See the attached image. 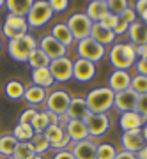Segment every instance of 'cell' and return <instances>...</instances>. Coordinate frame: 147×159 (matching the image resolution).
<instances>
[{
	"label": "cell",
	"mask_w": 147,
	"mask_h": 159,
	"mask_svg": "<svg viewBox=\"0 0 147 159\" xmlns=\"http://www.w3.org/2000/svg\"><path fill=\"white\" fill-rule=\"evenodd\" d=\"M135 111L147 119V94H142V96H138V101H136Z\"/></svg>",
	"instance_id": "cell-39"
},
{
	"label": "cell",
	"mask_w": 147,
	"mask_h": 159,
	"mask_svg": "<svg viewBox=\"0 0 147 159\" xmlns=\"http://www.w3.org/2000/svg\"><path fill=\"white\" fill-rule=\"evenodd\" d=\"M37 48V43L30 34H25L21 37H16V39H11L9 44H7V53L12 60L16 62H27L28 55Z\"/></svg>",
	"instance_id": "cell-3"
},
{
	"label": "cell",
	"mask_w": 147,
	"mask_h": 159,
	"mask_svg": "<svg viewBox=\"0 0 147 159\" xmlns=\"http://www.w3.org/2000/svg\"><path fill=\"white\" fill-rule=\"evenodd\" d=\"M48 4H50V7H51L53 12H62V11H66L68 6H69L68 0H50Z\"/></svg>",
	"instance_id": "cell-40"
},
{
	"label": "cell",
	"mask_w": 147,
	"mask_h": 159,
	"mask_svg": "<svg viewBox=\"0 0 147 159\" xmlns=\"http://www.w3.org/2000/svg\"><path fill=\"white\" fill-rule=\"evenodd\" d=\"M76 51H78V58H83V60H89V62L96 64L97 60H101L105 57V46H101L99 43H96L94 39L87 37V39L78 41V46H76Z\"/></svg>",
	"instance_id": "cell-6"
},
{
	"label": "cell",
	"mask_w": 147,
	"mask_h": 159,
	"mask_svg": "<svg viewBox=\"0 0 147 159\" xmlns=\"http://www.w3.org/2000/svg\"><path fill=\"white\" fill-rule=\"evenodd\" d=\"M48 69H50V73L55 81L64 83V81H69V80L73 78V60H69L68 57L51 60Z\"/></svg>",
	"instance_id": "cell-9"
},
{
	"label": "cell",
	"mask_w": 147,
	"mask_h": 159,
	"mask_svg": "<svg viewBox=\"0 0 147 159\" xmlns=\"http://www.w3.org/2000/svg\"><path fill=\"white\" fill-rule=\"evenodd\" d=\"M51 16H53V11H51L50 4L45 2V0H39V2H34L32 7H30V11L27 14V23L28 27L37 29V27L46 25L51 20Z\"/></svg>",
	"instance_id": "cell-5"
},
{
	"label": "cell",
	"mask_w": 147,
	"mask_h": 159,
	"mask_svg": "<svg viewBox=\"0 0 147 159\" xmlns=\"http://www.w3.org/2000/svg\"><path fill=\"white\" fill-rule=\"evenodd\" d=\"M68 29L73 35V39L76 41H82V39H87L91 37V30H92V25L94 23L89 20V16L85 12H76L68 20Z\"/></svg>",
	"instance_id": "cell-4"
},
{
	"label": "cell",
	"mask_w": 147,
	"mask_h": 159,
	"mask_svg": "<svg viewBox=\"0 0 147 159\" xmlns=\"http://www.w3.org/2000/svg\"><path fill=\"white\" fill-rule=\"evenodd\" d=\"M121 142H122V145H124V150L133 152V154H136L138 150H142L144 145H145V140H144L142 129L124 131L122 136H121Z\"/></svg>",
	"instance_id": "cell-14"
},
{
	"label": "cell",
	"mask_w": 147,
	"mask_h": 159,
	"mask_svg": "<svg viewBox=\"0 0 147 159\" xmlns=\"http://www.w3.org/2000/svg\"><path fill=\"white\" fill-rule=\"evenodd\" d=\"M110 64H112L115 71H128V69L136 64V51L133 44H124V43H119V44H113L110 53Z\"/></svg>",
	"instance_id": "cell-1"
},
{
	"label": "cell",
	"mask_w": 147,
	"mask_h": 159,
	"mask_svg": "<svg viewBox=\"0 0 147 159\" xmlns=\"http://www.w3.org/2000/svg\"><path fill=\"white\" fill-rule=\"evenodd\" d=\"M147 11V0H138V2H135V12L136 14H144V12Z\"/></svg>",
	"instance_id": "cell-46"
},
{
	"label": "cell",
	"mask_w": 147,
	"mask_h": 159,
	"mask_svg": "<svg viewBox=\"0 0 147 159\" xmlns=\"http://www.w3.org/2000/svg\"><path fill=\"white\" fill-rule=\"evenodd\" d=\"M96 74V64L89 62V60H83V58H78L73 62V78L85 83V81H91Z\"/></svg>",
	"instance_id": "cell-15"
},
{
	"label": "cell",
	"mask_w": 147,
	"mask_h": 159,
	"mask_svg": "<svg viewBox=\"0 0 147 159\" xmlns=\"http://www.w3.org/2000/svg\"><path fill=\"white\" fill-rule=\"evenodd\" d=\"M89 131V138H97L105 134L110 127V119L107 113H89V117L83 120Z\"/></svg>",
	"instance_id": "cell-10"
},
{
	"label": "cell",
	"mask_w": 147,
	"mask_h": 159,
	"mask_svg": "<svg viewBox=\"0 0 147 159\" xmlns=\"http://www.w3.org/2000/svg\"><path fill=\"white\" fill-rule=\"evenodd\" d=\"M128 29H130V23H126L122 18H119V20H117V25H115V29H113V34H115V35L126 34Z\"/></svg>",
	"instance_id": "cell-43"
},
{
	"label": "cell",
	"mask_w": 147,
	"mask_h": 159,
	"mask_svg": "<svg viewBox=\"0 0 147 159\" xmlns=\"http://www.w3.org/2000/svg\"><path fill=\"white\" fill-rule=\"evenodd\" d=\"M16 145H18V140L12 136V134H4V136H0V159L12 157Z\"/></svg>",
	"instance_id": "cell-26"
},
{
	"label": "cell",
	"mask_w": 147,
	"mask_h": 159,
	"mask_svg": "<svg viewBox=\"0 0 147 159\" xmlns=\"http://www.w3.org/2000/svg\"><path fill=\"white\" fill-rule=\"evenodd\" d=\"M36 113H37V110H34V108H27L25 111H21V115H20V124H30L32 119L36 117Z\"/></svg>",
	"instance_id": "cell-41"
},
{
	"label": "cell",
	"mask_w": 147,
	"mask_h": 159,
	"mask_svg": "<svg viewBox=\"0 0 147 159\" xmlns=\"http://www.w3.org/2000/svg\"><path fill=\"white\" fill-rule=\"evenodd\" d=\"M30 125H32L34 133H45V129L50 125V119H48L46 110H45V111H37L36 117L32 119V122H30Z\"/></svg>",
	"instance_id": "cell-33"
},
{
	"label": "cell",
	"mask_w": 147,
	"mask_h": 159,
	"mask_svg": "<svg viewBox=\"0 0 147 159\" xmlns=\"http://www.w3.org/2000/svg\"><path fill=\"white\" fill-rule=\"evenodd\" d=\"M117 20H119V16H115V14H112V12H108L107 16L103 18L101 21H99V25H101L103 29H107V30H112L115 29V25H117Z\"/></svg>",
	"instance_id": "cell-38"
},
{
	"label": "cell",
	"mask_w": 147,
	"mask_h": 159,
	"mask_svg": "<svg viewBox=\"0 0 147 159\" xmlns=\"http://www.w3.org/2000/svg\"><path fill=\"white\" fill-rule=\"evenodd\" d=\"M130 4L131 2H128V0H107L108 12H112L115 16H121V14L130 7Z\"/></svg>",
	"instance_id": "cell-36"
},
{
	"label": "cell",
	"mask_w": 147,
	"mask_h": 159,
	"mask_svg": "<svg viewBox=\"0 0 147 159\" xmlns=\"http://www.w3.org/2000/svg\"><path fill=\"white\" fill-rule=\"evenodd\" d=\"M34 129H32V125L30 124H20L14 127V133H12V136L16 138L18 142H30L32 138H34Z\"/></svg>",
	"instance_id": "cell-32"
},
{
	"label": "cell",
	"mask_w": 147,
	"mask_h": 159,
	"mask_svg": "<svg viewBox=\"0 0 147 159\" xmlns=\"http://www.w3.org/2000/svg\"><path fill=\"white\" fill-rule=\"evenodd\" d=\"M113 97H115V92L110 90L108 87H103L89 92L85 97V102L91 113H107L113 106Z\"/></svg>",
	"instance_id": "cell-2"
},
{
	"label": "cell",
	"mask_w": 147,
	"mask_h": 159,
	"mask_svg": "<svg viewBox=\"0 0 147 159\" xmlns=\"http://www.w3.org/2000/svg\"><path fill=\"white\" fill-rule=\"evenodd\" d=\"M4 6H6V0H0V9H2Z\"/></svg>",
	"instance_id": "cell-52"
},
{
	"label": "cell",
	"mask_w": 147,
	"mask_h": 159,
	"mask_svg": "<svg viewBox=\"0 0 147 159\" xmlns=\"http://www.w3.org/2000/svg\"><path fill=\"white\" fill-rule=\"evenodd\" d=\"M131 44L133 46H144L147 44V25L144 21H135L130 25L128 29Z\"/></svg>",
	"instance_id": "cell-20"
},
{
	"label": "cell",
	"mask_w": 147,
	"mask_h": 159,
	"mask_svg": "<svg viewBox=\"0 0 147 159\" xmlns=\"http://www.w3.org/2000/svg\"><path fill=\"white\" fill-rule=\"evenodd\" d=\"M51 159H74V156L71 154L69 148H66V150H59V152H57Z\"/></svg>",
	"instance_id": "cell-45"
},
{
	"label": "cell",
	"mask_w": 147,
	"mask_h": 159,
	"mask_svg": "<svg viewBox=\"0 0 147 159\" xmlns=\"http://www.w3.org/2000/svg\"><path fill=\"white\" fill-rule=\"evenodd\" d=\"M136 101H138V94H136L133 89H126L122 92H115V97H113V106L119 110L121 113H126V111H135Z\"/></svg>",
	"instance_id": "cell-12"
},
{
	"label": "cell",
	"mask_w": 147,
	"mask_h": 159,
	"mask_svg": "<svg viewBox=\"0 0 147 159\" xmlns=\"http://www.w3.org/2000/svg\"><path fill=\"white\" fill-rule=\"evenodd\" d=\"M53 76H51L50 69L48 67H41V69H32V85H37L41 89H50L53 85Z\"/></svg>",
	"instance_id": "cell-22"
},
{
	"label": "cell",
	"mask_w": 147,
	"mask_h": 159,
	"mask_svg": "<svg viewBox=\"0 0 147 159\" xmlns=\"http://www.w3.org/2000/svg\"><path fill=\"white\" fill-rule=\"evenodd\" d=\"M117 150L113 145L110 143H97V150H96V159H115Z\"/></svg>",
	"instance_id": "cell-35"
},
{
	"label": "cell",
	"mask_w": 147,
	"mask_h": 159,
	"mask_svg": "<svg viewBox=\"0 0 147 159\" xmlns=\"http://www.w3.org/2000/svg\"><path fill=\"white\" fill-rule=\"evenodd\" d=\"M92 23H99L103 18L108 14V6L107 0H92L87 6V12H85Z\"/></svg>",
	"instance_id": "cell-21"
},
{
	"label": "cell",
	"mask_w": 147,
	"mask_h": 159,
	"mask_svg": "<svg viewBox=\"0 0 147 159\" xmlns=\"http://www.w3.org/2000/svg\"><path fill=\"white\" fill-rule=\"evenodd\" d=\"M50 35L53 37V39L59 41L62 46H66V48L74 43L73 35H71V32H69V29H68V25H66V23H57V25H53Z\"/></svg>",
	"instance_id": "cell-24"
},
{
	"label": "cell",
	"mask_w": 147,
	"mask_h": 159,
	"mask_svg": "<svg viewBox=\"0 0 147 159\" xmlns=\"http://www.w3.org/2000/svg\"><path fill=\"white\" fill-rule=\"evenodd\" d=\"M46 113H48V119H50V125L51 124H59V115L50 113V111H46Z\"/></svg>",
	"instance_id": "cell-49"
},
{
	"label": "cell",
	"mask_w": 147,
	"mask_h": 159,
	"mask_svg": "<svg viewBox=\"0 0 147 159\" xmlns=\"http://www.w3.org/2000/svg\"><path fill=\"white\" fill-rule=\"evenodd\" d=\"M130 89H133V90H135L138 96H142V94H147V76H142V74H136V76H133V78H131Z\"/></svg>",
	"instance_id": "cell-37"
},
{
	"label": "cell",
	"mask_w": 147,
	"mask_h": 159,
	"mask_svg": "<svg viewBox=\"0 0 147 159\" xmlns=\"http://www.w3.org/2000/svg\"><path fill=\"white\" fill-rule=\"evenodd\" d=\"M135 66H136V71H138V74H142V76H147V58H138Z\"/></svg>",
	"instance_id": "cell-44"
},
{
	"label": "cell",
	"mask_w": 147,
	"mask_h": 159,
	"mask_svg": "<svg viewBox=\"0 0 147 159\" xmlns=\"http://www.w3.org/2000/svg\"><path fill=\"white\" fill-rule=\"evenodd\" d=\"M27 30H28L27 18L14 16V14H7L6 21H4V25H2V34L6 35L9 41L25 35L27 34Z\"/></svg>",
	"instance_id": "cell-7"
},
{
	"label": "cell",
	"mask_w": 147,
	"mask_h": 159,
	"mask_svg": "<svg viewBox=\"0 0 147 159\" xmlns=\"http://www.w3.org/2000/svg\"><path fill=\"white\" fill-rule=\"evenodd\" d=\"M25 89L27 87L23 85L20 80H9L6 83V96L12 101H16V99H21L25 96Z\"/></svg>",
	"instance_id": "cell-29"
},
{
	"label": "cell",
	"mask_w": 147,
	"mask_h": 159,
	"mask_svg": "<svg viewBox=\"0 0 147 159\" xmlns=\"http://www.w3.org/2000/svg\"><path fill=\"white\" fill-rule=\"evenodd\" d=\"M30 145H32V148H34V152L37 154V156H43V154L50 148V143H48V140L45 138L43 133H36L34 138L30 140Z\"/></svg>",
	"instance_id": "cell-34"
},
{
	"label": "cell",
	"mask_w": 147,
	"mask_h": 159,
	"mask_svg": "<svg viewBox=\"0 0 147 159\" xmlns=\"http://www.w3.org/2000/svg\"><path fill=\"white\" fill-rule=\"evenodd\" d=\"M142 134H144V140H145V143H147V122L144 124V127H142Z\"/></svg>",
	"instance_id": "cell-50"
},
{
	"label": "cell",
	"mask_w": 147,
	"mask_h": 159,
	"mask_svg": "<svg viewBox=\"0 0 147 159\" xmlns=\"http://www.w3.org/2000/svg\"><path fill=\"white\" fill-rule=\"evenodd\" d=\"M0 50H2V41H0Z\"/></svg>",
	"instance_id": "cell-54"
},
{
	"label": "cell",
	"mask_w": 147,
	"mask_h": 159,
	"mask_svg": "<svg viewBox=\"0 0 147 159\" xmlns=\"http://www.w3.org/2000/svg\"><path fill=\"white\" fill-rule=\"evenodd\" d=\"M145 122H147L145 117H142V115L136 113V111H126V113L121 115V119H119V125H121L122 131L142 129Z\"/></svg>",
	"instance_id": "cell-18"
},
{
	"label": "cell",
	"mask_w": 147,
	"mask_h": 159,
	"mask_svg": "<svg viewBox=\"0 0 147 159\" xmlns=\"http://www.w3.org/2000/svg\"><path fill=\"white\" fill-rule=\"evenodd\" d=\"M142 20H144V23H145V25H147V11L144 12V14H142Z\"/></svg>",
	"instance_id": "cell-51"
},
{
	"label": "cell",
	"mask_w": 147,
	"mask_h": 159,
	"mask_svg": "<svg viewBox=\"0 0 147 159\" xmlns=\"http://www.w3.org/2000/svg\"><path fill=\"white\" fill-rule=\"evenodd\" d=\"M131 85V76L128 71H113L108 78V89L113 92H122L130 89Z\"/></svg>",
	"instance_id": "cell-19"
},
{
	"label": "cell",
	"mask_w": 147,
	"mask_h": 159,
	"mask_svg": "<svg viewBox=\"0 0 147 159\" xmlns=\"http://www.w3.org/2000/svg\"><path fill=\"white\" fill-rule=\"evenodd\" d=\"M66 134L69 136L71 143H76V142H82V140H87L89 138V131H87V125H85L83 120H71L66 124L64 127Z\"/></svg>",
	"instance_id": "cell-16"
},
{
	"label": "cell",
	"mask_w": 147,
	"mask_h": 159,
	"mask_svg": "<svg viewBox=\"0 0 147 159\" xmlns=\"http://www.w3.org/2000/svg\"><path fill=\"white\" fill-rule=\"evenodd\" d=\"M69 150L74 156V159H96L97 143L91 138H87V140H82V142L71 143Z\"/></svg>",
	"instance_id": "cell-13"
},
{
	"label": "cell",
	"mask_w": 147,
	"mask_h": 159,
	"mask_svg": "<svg viewBox=\"0 0 147 159\" xmlns=\"http://www.w3.org/2000/svg\"><path fill=\"white\" fill-rule=\"evenodd\" d=\"M7 159H14V157H7Z\"/></svg>",
	"instance_id": "cell-55"
},
{
	"label": "cell",
	"mask_w": 147,
	"mask_h": 159,
	"mask_svg": "<svg viewBox=\"0 0 147 159\" xmlns=\"http://www.w3.org/2000/svg\"><path fill=\"white\" fill-rule=\"evenodd\" d=\"M43 134H45V138L48 140V143H50V148H53L57 143L66 136V131H64V127H60L59 124H51L45 129Z\"/></svg>",
	"instance_id": "cell-28"
},
{
	"label": "cell",
	"mask_w": 147,
	"mask_h": 159,
	"mask_svg": "<svg viewBox=\"0 0 147 159\" xmlns=\"http://www.w3.org/2000/svg\"><path fill=\"white\" fill-rule=\"evenodd\" d=\"M46 111L55 115H66L69 108V102H71V96L64 90H55L51 92L50 96H46Z\"/></svg>",
	"instance_id": "cell-8"
},
{
	"label": "cell",
	"mask_w": 147,
	"mask_h": 159,
	"mask_svg": "<svg viewBox=\"0 0 147 159\" xmlns=\"http://www.w3.org/2000/svg\"><path fill=\"white\" fill-rule=\"evenodd\" d=\"M37 48H39V50L43 51L46 57L50 58V60L62 58V57H66V53H68V48H66V46H62L57 39H53L51 35H45V37L39 41Z\"/></svg>",
	"instance_id": "cell-11"
},
{
	"label": "cell",
	"mask_w": 147,
	"mask_h": 159,
	"mask_svg": "<svg viewBox=\"0 0 147 159\" xmlns=\"http://www.w3.org/2000/svg\"><path fill=\"white\" fill-rule=\"evenodd\" d=\"M91 39H94L101 46H107V44H112L113 41H115V34H113L112 30L103 29L99 23H94L92 30H91Z\"/></svg>",
	"instance_id": "cell-23"
},
{
	"label": "cell",
	"mask_w": 147,
	"mask_h": 159,
	"mask_svg": "<svg viewBox=\"0 0 147 159\" xmlns=\"http://www.w3.org/2000/svg\"><path fill=\"white\" fill-rule=\"evenodd\" d=\"M34 159H45V157H43V156H36Z\"/></svg>",
	"instance_id": "cell-53"
},
{
	"label": "cell",
	"mask_w": 147,
	"mask_h": 159,
	"mask_svg": "<svg viewBox=\"0 0 147 159\" xmlns=\"http://www.w3.org/2000/svg\"><path fill=\"white\" fill-rule=\"evenodd\" d=\"M115 159H136V154L128 152V150H121V152H117Z\"/></svg>",
	"instance_id": "cell-47"
},
{
	"label": "cell",
	"mask_w": 147,
	"mask_h": 159,
	"mask_svg": "<svg viewBox=\"0 0 147 159\" xmlns=\"http://www.w3.org/2000/svg\"><path fill=\"white\" fill-rule=\"evenodd\" d=\"M37 154L34 152V148L30 145V142H18L12 157L14 159H34Z\"/></svg>",
	"instance_id": "cell-31"
},
{
	"label": "cell",
	"mask_w": 147,
	"mask_h": 159,
	"mask_svg": "<svg viewBox=\"0 0 147 159\" xmlns=\"http://www.w3.org/2000/svg\"><path fill=\"white\" fill-rule=\"evenodd\" d=\"M119 18H122L126 23H130V25H131V23L136 21V12H135V9H133V7H128V9H126V11L122 12Z\"/></svg>",
	"instance_id": "cell-42"
},
{
	"label": "cell",
	"mask_w": 147,
	"mask_h": 159,
	"mask_svg": "<svg viewBox=\"0 0 147 159\" xmlns=\"http://www.w3.org/2000/svg\"><path fill=\"white\" fill-rule=\"evenodd\" d=\"M27 62H28V66H30L32 69H41V67H48L51 60L46 57V55L39 50V48H36V50L28 55Z\"/></svg>",
	"instance_id": "cell-30"
},
{
	"label": "cell",
	"mask_w": 147,
	"mask_h": 159,
	"mask_svg": "<svg viewBox=\"0 0 147 159\" xmlns=\"http://www.w3.org/2000/svg\"><path fill=\"white\" fill-rule=\"evenodd\" d=\"M89 108H87V102H85V97H71V102H69L68 108V117L71 120H85L89 117Z\"/></svg>",
	"instance_id": "cell-17"
},
{
	"label": "cell",
	"mask_w": 147,
	"mask_h": 159,
	"mask_svg": "<svg viewBox=\"0 0 147 159\" xmlns=\"http://www.w3.org/2000/svg\"><path fill=\"white\" fill-rule=\"evenodd\" d=\"M32 0H6V7L9 14H14V16H23L27 18L30 7H32Z\"/></svg>",
	"instance_id": "cell-25"
},
{
	"label": "cell",
	"mask_w": 147,
	"mask_h": 159,
	"mask_svg": "<svg viewBox=\"0 0 147 159\" xmlns=\"http://www.w3.org/2000/svg\"><path fill=\"white\" fill-rule=\"evenodd\" d=\"M25 101L30 102V104H41V102L46 101V90L45 89H41V87L37 85H30L25 89Z\"/></svg>",
	"instance_id": "cell-27"
},
{
	"label": "cell",
	"mask_w": 147,
	"mask_h": 159,
	"mask_svg": "<svg viewBox=\"0 0 147 159\" xmlns=\"http://www.w3.org/2000/svg\"><path fill=\"white\" fill-rule=\"evenodd\" d=\"M136 159H147V143L144 145V148H142V150H138V152H136Z\"/></svg>",
	"instance_id": "cell-48"
}]
</instances>
